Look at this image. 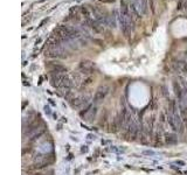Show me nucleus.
<instances>
[{
	"label": "nucleus",
	"instance_id": "obj_1",
	"mask_svg": "<svg viewBox=\"0 0 187 175\" xmlns=\"http://www.w3.org/2000/svg\"><path fill=\"white\" fill-rule=\"evenodd\" d=\"M108 90H109V88L108 86H101L97 91H96V94H95V97H94V102L95 103H99L101 100H103L104 98H105V96L108 94Z\"/></svg>",
	"mask_w": 187,
	"mask_h": 175
},
{
	"label": "nucleus",
	"instance_id": "obj_4",
	"mask_svg": "<svg viewBox=\"0 0 187 175\" xmlns=\"http://www.w3.org/2000/svg\"><path fill=\"white\" fill-rule=\"evenodd\" d=\"M184 70L186 71V74H187V64H186V66H185V68H184Z\"/></svg>",
	"mask_w": 187,
	"mask_h": 175
},
{
	"label": "nucleus",
	"instance_id": "obj_3",
	"mask_svg": "<svg viewBox=\"0 0 187 175\" xmlns=\"http://www.w3.org/2000/svg\"><path fill=\"white\" fill-rule=\"evenodd\" d=\"M99 1H103V2H111V1H114V0H99Z\"/></svg>",
	"mask_w": 187,
	"mask_h": 175
},
{
	"label": "nucleus",
	"instance_id": "obj_2",
	"mask_svg": "<svg viewBox=\"0 0 187 175\" xmlns=\"http://www.w3.org/2000/svg\"><path fill=\"white\" fill-rule=\"evenodd\" d=\"M183 8H187V0H179V4L177 6V10L180 11Z\"/></svg>",
	"mask_w": 187,
	"mask_h": 175
}]
</instances>
